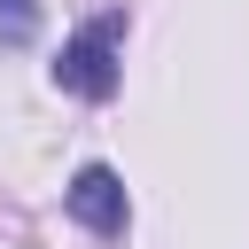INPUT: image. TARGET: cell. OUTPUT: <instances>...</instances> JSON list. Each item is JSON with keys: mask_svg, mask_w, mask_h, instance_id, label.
<instances>
[{"mask_svg": "<svg viewBox=\"0 0 249 249\" xmlns=\"http://www.w3.org/2000/svg\"><path fill=\"white\" fill-rule=\"evenodd\" d=\"M39 39V0H0V47H31Z\"/></svg>", "mask_w": 249, "mask_h": 249, "instance_id": "obj_3", "label": "cell"}, {"mask_svg": "<svg viewBox=\"0 0 249 249\" xmlns=\"http://www.w3.org/2000/svg\"><path fill=\"white\" fill-rule=\"evenodd\" d=\"M117 47H124V16L117 8L93 16V23H78L62 39V54H54V86L78 93V101H109L117 93Z\"/></svg>", "mask_w": 249, "mask_h": 249, "instance_id": "obj_1", "label": "cell"}, {"mask_svg": "<svg viewBox=\"0 0 249 249\" xmlns=\"http://www.w3.org/2000/svg\"><path fill=\"white\" fill-rule=\"evenodd\" d=\"M62 202H70V218H78L86 233H124V218H132V202H124V179H117L109 163H86V171L62 187Z\"/></svg>", "mask_w": 249, "mask_h": 249, "instance_id": "obj_2", "label": "cell"}]
</instances>
